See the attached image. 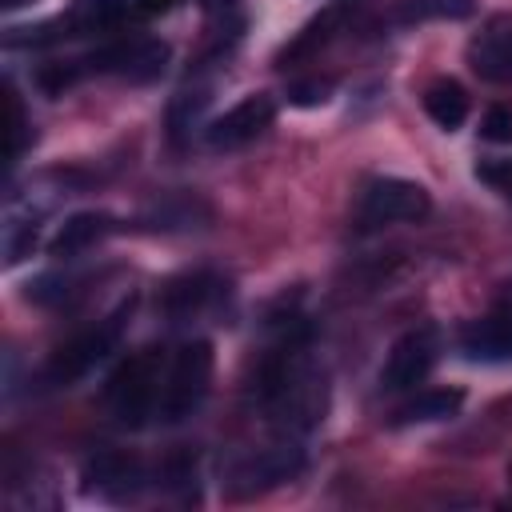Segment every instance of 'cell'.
<instances>
[{"label": "cell", "instance_id": "6da1fadb", "mask_svg": "<svg viewBox=\"0 0 512 512\" xmlns=\"http://www.w3.org/2000/svg\"><path fill=\"white\" fill-rule=\"evenodd\" d=\"M160 356L156 348H144L128 356L104 384V404L124 428H140L160 408Z\"/></svg>", "mask_w": 512, "mask_h": 512}, {"label": "cell", "instance_id": "7a4b0ae2", "mask_svg": "<svg viewBox=\"0 0 512 512\" xmlns=\"http://www.w3.org/2000/svg\"><path fill=\"white\" fill-rule=\"evenodd\" d=\"M128 312H132V304H120L112 316L96 320L88 332H80V336H72L68 344H60V348L48 356V364H44V384L68 388V384H76L80 376H88V372L120 344V332H124Z\"/></svg>", "mask_w": 512, "mask_h": 512}, {"label": "cell", "instance_id": "3957f363", "mask_svg": "<svg viewBox=\"0 0 512 512\" xmlns=\"http://www.w3.org/2000/svg\"><path fill=\"white\" fill-rule=\"evenodd\" d=\"M212 364H216V356H212L208 340H192L176 352L168 380H164V392H160V408H156V416L164 424H180L204 404L208 384H212Z\"/></svg>", "mask_w": 512, "mask_h": 512}, {"label": "cell", "instance_id": "277c9868", "mask_svg": "<svg viewBox=\"0 0 512 512\" xmlns=\"http://www.w3.org/2000/svg\"><path fill=\"white\" fill-rule=\"evenodd\" d=\"M432 212L428 192L416 180L404 176H376L364 184L360 204H356V224L360 228H388V224H412Z\"/></svg>", "mask_w": 512, "mask_h": 512}, {"label": "cell", "instance_id": "5b68a950", "mask_svg": "<svg viewBox=\"0 0 512 512\" xmlns=\"http://www.w3.org/2000/svg\"><path fill=\"white\" fill-rule=\"evenodd\" d=\"M168 44L156 40V36H132V40H116V44H104L96 48L84 64L92 72H108V76H120L128 84H152L164 76L168 68Z\"/></svg>", "mask_w": 512, "mask_h": 512}, {"label": "cell", "instance_id": "8992f818", "mask_svg": "<svg viewBox=\"0 0 512 512\" xmlns=\"http://www.w3.org/2000/svg\"><path fill=\"white\" fill-rule=\"evenodd\" d=\"M436 352H440V344H436V332H432V328H412V332H404V336L388 348V360H384V368H380V388H388V392H408V388H416V384L432 372Z\"/></svg>", "mask_w": 512, "mask_h": 512}, {"label": "cell", "instance_id": "52a82bcc", "mask_svg": "<svg viewBox=\"0 0 512 512\" xmlns=\"http://www.w3.org/2000/svg\"><path fill=\"white\" fill-rule=\"evenodd\" d=\"M272 116H276L272 96L252 92V96H244L240 104H232L224 116H216V120L208 124L204 140H208V148H216V152L244 148V144H252V140L272 124Z\"/></svg>", "mask_w": 512, "mask_h": 512}, {"label": "cell", "instance_id": "ba28073f", "mask_svg": "<svg viewBox=\"0 0 512 512\" xmlns=\"http://www.w3.org/2000/svg\"><path fill=\"white\" fill-rule=\"evenodd\" d=\"M304 468V452L296 444H276V448H264L248 460L236 464L232 472V492L236 496H256V492H268L284 480H292L296 472Z\"/></svg>", "mask_w": 512, "mask_h": 512}, {"label": "cell", "instance_id": "9c48e42d", "mask_svg": "<svg viewBox=\"0 0 512 512\" xmlns=\"http://www.w3.org/2000/svg\"><path fill=\"white\" fill-rule=\"evenodd\" d=\"M84 488L108 500H132L144 488V468L128 452H96L84 464Z\"/></svg>", "mask_w": 512, "mask_h": 512}, {"label": "cell", "instance_id": "30bf717a", "mask_svg": "<svg viewBox=\"0 0 512 512\" xmlns=\"http://www.w3.org/2000/svg\"><path fill=\"white\" fill-rule=\"evenodd\" d=\"M460 352L480 364H508L512 360V308H496L472 320L460 336Z\"/></svg>", "mask_w": 512, "mask_h": 512}, {"label": "cell", "instance_id": "8fae6325", "mask_svg": "<svg viewBox=\"0 0 512 512\" xmlns=\"http://www.w3.org/2000/svg\"><path fill=\"white\" fill-rule=\"evenodd\" d=\"M468 64L476 76L496 80V84H512V28H492L480 32L468 44Z\"/></svg>", "mask_w": 512, "mask_h": 512}, {"label": "cell", "instance_id": "7c38bea8", "mask_svg": "<svg viewBox=\"0 0 512 512\" xmlns=\"http://www.w3.org/2000/svg\"><path fill=\"white\" fill-rule=\"evenodd\" d=\"M108 232H112V216H108V212H76V216H68V220L56 228L48 252L60 256V260L80 256V252H88L92 244H100Z\"/></svg>", "mask_w": 512, "mask_h": 512}, {"label": "cell", "instance_id": "4fadbf2b", "mask_svg": "<svg viewBox=\"0 0 512 512\" xmlns=\"http://www.w3.org/2000/svg\"><path fill=\"white\" fill-rule=\"evenodd\" d=\"M464 404V392L460 388H428V392H416L408 404L396 408L392 424H432V420H448L456 416Z\"/></svg>", "mask_w": 512, "mask_h": 512}, {"label": "cell", "instance_id": "5bb4252c", "mask_svg": "<svg viewBox=\"0 0 512 512\" xmlns=\"http://www.w3.org/2000/svg\"><path fill=\"white\" fill-rule=\"evenodd\" d=\"M424 112L440 124V128H460L464 120H468V92L456 84V80H436V84H428V92H424Z\"/></svg>", "mask_w": 512, "mask_h": 512}, {"label": "cell", "instance_id": "9a60e30c", "mask_svg": "<svg viewBox=\"0 0 512 512\" xmlns=\"http://www.w3.org/2000/svg\"><path fill=\"white\" fill-rule=\"evenodd\" d=\"M216 292H220V280L208 276V272H196V276H184V280L168 284L164 308H168L172 316H192V312H200Z\"/></svg>", "mask_w": 512, "mask_h": 512}, {"label": "cell", "instance_id": "2e32d148", "mask_svg": "<svg viewBox=\"0 0 512 512\" xmlns=\"http://www.w3.org/2000/svg\"><path fill=\"white\" fill-rule=\"evenodd\" d=\"M476 0H400V20H464Z\"/></svg>", "mask_w": 512, "mask_h": 512}, {"label": "cell", "instance_id": "e0dca14e", "mask_svg": "<svg viewBox=\"0 0 512 512\" xmlns=\"http://www.w3.org/2000/svg\"><path fill=\"white\" fill-rule=\"evenodd\" d=\"M196 212H208V208L196 196H176V200H164L148 220H152V228H188L196 220Z\"/></svg>", "mask_w": 512, "mask_h": 512}, {"label": "cell", "instance_id": "ac0fdd59", "mask_svg": "<svg viewBox=\"0 0 512 512\" xmlns=\"http://www.w3.org/2000/svg\"><path fill=\"white\" fill-rule=\"evenodd\" d=\"M4 96H8V168L24 156V144H28V120H24V104H20V96H16V88L8 84L4 88Z\"/></svg>", "mask_w": 512, "mask_h": 512}, {"label": "cell", "instance_id": "d6986e66", "mask_svg": "<svg viewBox=\"0 0 512 512\" xmlns=\"http://www.w3.org/2000/svg\"><path fill=\"white\" fill-rule=\"evenodd\" d=\"M80 80V68L76 64H44L36 72V84L44 96H64V88H72Z\"/></svg>", "mask_w": 512, "mask_h": 512}, {"label": "cell", "instance_id": "ffe728a7", "mask_svg": "<svg viewBox=\"0 0 512 512\" xmlns=\"http://www.w3.org/2000/svg\"><path fill=\"white\" fill-rule=\"evenodd\" d=\"M480 136L492 140V144H512V112L508 108H488L484 120H480Z\"/></svg>", "mask_w": 512, "mask_h": 512}, {"label": "cell", "instance_id": "44dd1931", "mask_svg": "<svg viewBox=\"0 0 512 512\" xmlns=\"http://www.w3.org/2000/svg\"><path fill=\"white\" fill-rule=\"evenodd\" d=\"M476 176L484 180V184H512V160H484V164H476Z\"/></svg>", "mask_w": 512, "mask_h": 512}, {"label": "cell", "instance_id": "7402d4cb", "mask_svg": "<svg viewBox=\"0 0 512 512\" xmlns=\"http://www.w3.org/2000/svg\"><path fill=\"white\" fill-rule=\"evenodd\" d=\"M328 92H332V84H328V80L296 84V88H292V104H324V100H328Z\"/></svg>", "mask_w": 512, "mask_h": 512}, {"label": "cell", "instance_id": "603a6c76", "mask_svg": "<svg viewBox=\"0 0 512 512\" xmlns=\"http://www.w3.org/2000/svg\"><path fill=\"white\" fill-rule=\"evenodd\" d=\"M136 4H140L144 12H164V8H172L176 0H136Z\"/></svg>", "mask_w": 512, "mask_h": 512}, {"label": "cell", "instance_id": "cb8c5ba5", "mask_svg": "<svg viewBox=\"0 0 512 512\" xmlns=\"http://www.w3.org/2000/svg\"><path fill=\"white\" fill-rule=\"evenodd\" d=\"M0 4H4V8H20L24 0H0Z\"/></svg>", "mask_w": 512, "mask_h": 512}]
</instances>
